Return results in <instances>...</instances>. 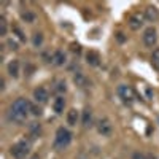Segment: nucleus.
<instances>
[{"instance_id":"1","label":"nucleus","mask_w":159,"mask_h":159,"mask_svg":"<svg viewBox=\"0 0 159 159\" xmlns=\"http://www.w3.org/2000/svg\"><path fill=\"white\" fill-rule=\"evenodd\" d=\"M30 107H32V105L25 100V99H22V97L16 99L15 102H13V105H11L10 118H11L15 123H22L24 119L27 118V115H29V111H30Z\"/></svg>"},{"instance_id":"2","label":"nucleus","mask_w":159,"mask_h":159,"mask_svg":"<svg viewBox=\"0 0 159 159\" xmlns=\"http://www.w3.org/2000/svg\"><path fill=\"white\" fill-rule=\"evenodd\" d=\"M70 140H72L70 132L67 129H64V127H59L57 132H56V140H54L56 148H65L70 143Z\"/></svg>"},{"instance_id":"3","label":"nucleus","mask_w":159,"mask_h":159,"mask_svg":"<svg viewBox=\"0 0 159 159\" xmlns=\"http://www.w3.org/2000/svg\"><path fill=\"white\" fill-rule=\"evenodd\" d=\"M11 154L16 159H22L29 154V143L27 142H18L11 147Z\"/></svg>"},{"instance_id":"4","label":"nucleus","mask_w":159,"mask_h":159,"mask_svg":"<svg viewBox=\"0 0 159 159\" xmlns=\"http://www.w3.org/2000/svg\"><path fill=\"white\" fill-rule=\"evenodd\" d=\"M157 42V34H156V29L154 27H148L147 30L143 32V43L147 46H154Z\"/></svg>"},{"instance_id":"5","label":"nucleus","mask_w":159,"mask_h":159,"mask_svg":"<svg viewBox=\"0 0 159 159\" xmlns=\"http://www.w3.org/2000/svg\"><path fill=\"white\" fill-rule=\"evenodd\" d=\"M97 130L100 132L102 135H110L111 130H113V126H111V123H110V119H107V118L100 119L99 124H97Z\"/></svg>"},{"instance_id":"6","label":"nucleus","mask_w":159,"mask_h":159,"mask_svg":"<svg viewBox=\"0 0 159 159\" xmlns=\"http://www.w3.org/2000/svg\"><path fill=\"white\" fill-rule=\"evenodd\" d=\"M118 94L121 96V99H124V100L127 102V100H132V99H134V89H132L130 86L123 84V86L118 88Z\"/></svg>"},{"instance_id":"7","label":"nucleus","mask_w":159,"mask_h":159,"mask_svg":"<svg viewBox=\"0 0 159 159\" xmlns=\"http://www.w3.org/2000/svg\"><path fill=\"white\" fill-rule=\"evenodd\" d=\"M34 96H35V100L37 102H46L48 100V91L45 88H37L35 92H34Z\"/></svg>"},{"instance_id":"8","label":"nucleus","mask_w":159,"mask_h":159,"mask_svg":"<svg viewBox=\"0 0 159 159\" xmlns=\"http://www.w3.org/2000/svg\"><path fill=\"white\" fill-rule=\"evenodd\" d=\"M145 18L153 22V21H156L159 18V13H157V10L154 7H148L147 10H145Z\"/></svg>"},{"instance_id":"9","label":"nucleus","mask_w":159,"mask_h":159,"mask_svg":"<svg viewBox=\"0 0 159 159\" xmlns=\"http://www.w3.org/2000/svg\"><path fill=\"white\" fill-rule=\"evenodd\" d=\"M8 73H10L13 78H16V76L19 75V62H18V61L10 62V65H8Z\"/></svg>"},{"instance_id":"10","label":"nucleus","mask_w":159,"mask_h":159,"mask_svg":"<svg viewBox=\"0 0 159 159\" xmlns=\"http://www.w3.org/2000/svg\"><path fill=\"white\" fill-rule=\"evenodd\" d=\"M65 62V54L62 51H56L54 56H52V64L54 65H62Z\"/></svg>"},{"instance_id":"11","label":"nucleus","mask_w":159,"mask_h":159,"mask_svg":"<svg viewBox=\"0 0 159 159\" xmlns=\"http://www.w3.org/2000/svg\"><path fill=\"white\" fill-rule=\"evenodd\" d=\"M86 59H88V62H89L91 65H97L99 61H100L99 54H97V52H94V51H89L88 54H86Z\"/></svg>"},{"instance_id":"12","label":"nucleus","mask_w":159,"mask_h":159,"mask_svg":"<svg viewBox=\"0 0 159 159\" xmlns=\"http://www.w3.org/2000/svg\"><path fill=\"white\" fill-rule=\"evenodd\" d=\"M54 111L56 113H62L64 111V107H65V100H64V97H57L56 100H54Z\"/></svg>"},{"instance_id":"13","label":"nucleus","mask_w":159,"mask_h":159,"mask_svg":"<svg viewBox=\"0 0 159 159\" xmlns=\"http://www.w3.org/2000/svg\"><path fill=\"white\" fill-rule=\"evenodd\" d=\"M76 121H78V111H76V110H70V111L67 113V123H69L70 126H75Z\"/></svg>"},{"instance_id":"14","label":"nucleus","mask_w":159,"mask_h":159,"mask_svg":"<svg viewBox=\"0 0 159 159\" xmlns=\"http://www.w3.org/2000/svg\"><path fill=\"white\" fill-rule=\"evenodd\" d=\"M91 119H92V113H91L89 108H86V110L83 111V126H84V127H88V126L91 124Z\"/></svg>"},{"instance_id":"15","label":"nucleus","mask_w":159,"mask_h":159,"mask_svg":"<svg viewBox=\"0 0 159 159\" xmlns=\"http://www.w3.org/2000/svg\"><path fill=\"white\" fill-rule=\"evenodd\" d=\"M151 64H153V67L159 70V48H156L153 51V54H151Z\"/></svg>"},{"instance_id":"16","label":"nucleus","mask_w":159,"mask_h":159,"mask_svg":"<svg viewBox=\"0 0 159 159\" xmlns=\"http://www.w3.org/2000/svg\"><path fill=\"white\" fill-rule=\"evenodd\" d=\"M140 25H142V21H140L139 18H135V16H132V18L129 19V27H130V29H134V30H137V29H140Z\"/></svg>"},{"instance_id":"17","label":"nucleus","mask_w":159,"mask_h":159,"mask_svg":"<svg viewBox=\"0 0 159 159\" xmlns=\"http://www.w3.org/2000/svg\"><path fill=\"white\" fill-rule=\"evenodd\" d=\"M7 21H5V18L2 16L0 18V35H7Z\"/></svg>"},{"instance_id":"18","label":"nucleus","mask_w":159,"mask_h":159,"mask_svg":"<svg viewBox=\"0 0 159 159\" xmlns=\"http://www.w3.org/2000/svg\"><path fill=\"white\" fill-rule=\"evenodd\" d=\"M22 19H24L25 22H34V21H35V16L32 15L30 11H25L24 15H22Z\"/></svg>"},{"instance_id":"19","label":"nucleus","mask_w":159,"mask_h":159,"mask_svg":"<svg viewBox=\"0 0 159 159\" xmlns=\"http://www.w3.org/2000/svg\"><path fill=\"white\" fill-rule=\"evenodd\" d=\"M75 83H78V84L84 86V84H86V78H84L81 73H76V75H75Z\"/></svg>"},{"instance_id":"20","label":"nucleus","mask_w":159,"mask_h":159,"mask_svg":"<svg viewBox=\"0 0 159 159\" xmlns=\"http://www.w3.org/2000/svg\"><path fill=\"white\" fill-rule=\"evenodd\" d=\"M42 42H43V35L42 34H35L34 35V45L35 46H40V45H42Z\"/></svg>"},{"instance_id":"21","label":"nucleus","mask_w":159,"mask_h":159,"mask_svg":"<svg viewBox=\"0 0 159 159\" xmlns=\"http://www.w3.org/2000/svg\"><path fill=\"white\" fill-rule=\"evenodd\" d=\"M30 111H32V115H35V116H40V115H42V110H40L38 107H30Z\"/></svg>"},{"instance_id":"22","label":"nucleus","mask_w":159,"mask_h":159,"mask_svg":"<svg viewBox=\"0 0 159 159\" xmlns=\"http://www.w3.org/2000/svg\"><path fill=\"white\" fill-rule=\"evenodd\" d=\"M132 159H145V154L143 153H135L134 156H132Z\"/></svg>"},{"instance_id":"23","label":"nucleus","mask_w":159,"mask_h":159,"mask_svg":"<svg viewBox=\"0 0 159 159\" xmlns=\"http://www.w3.org/2000/svg\"><path fill=\"white\" fill-rule=\"evenodd\" d=\"M57 91H65V83H59L57 84Z\"/></svg>"},{"instance_id":"24","label":"nucleus","mask_w":159,"mask_h":159,"mask_svg":"<svg viewBox=\"0 0 159 159\" xmlns=\"http://www.w3.org/2000/svg\"><path fill=\"white\" fill-rule=\"evenodd\" d=\"M10 46H11L13 49H16V48H18V45H16L15 42H10Z\"/></svg>"},{"instance_id":"25","label":"nucleus","mask_w":159,"mask_h":159,"mask_svg":"<svg viewBox=\"0 0 159 159\" xmlns=\"http://www.w3.org/2000/svg\"><path fill=\"white\" fill-rule=\"evenodd\" d=\"M34 159H37V157H34Z\"/></svg>"}]
</instances>
